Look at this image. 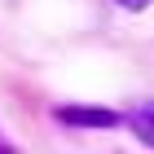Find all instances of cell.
<instances>
[{"instance_id": "1", "label": "cell", "mask_w": 154, "mask_h": 154, "mask_svg": "<svg viewBox=\"0 0 154 154\" xmlns=\"http://www.w3.org/2000/svg\"><path fill=\"white\" fill-rule=\"evenodd\" d=\"M57 119L66 128H115V123H123L119 110H97V106H57Z\"/></svg>"}, {"instance_id": "2", "label": "cell", "mask_w": 154, "mask_h": 154, "mask_svg": "<svg viewBox=\"0 0 154 154\" xmlns=\"http://www.w3.org/2000/svg\"><path fill=\"white\" fill-rule=\"evenodd\" d=\"M128 123H132V132H137V137H141L145 145H154V106L132 110V115H128Z\"/></svg>"}, {"instance_id": "3", "label": "cell", "mask_w": 154, "mask_h": 154, "mask_svg": "<svg viewBox=\"0 0 154 154\" xmlns=\"http://www.w3.org/2000/svg\"><path fill=\"white\" fill-rule=\"evenodd\" d=\"M119 9H128V13H141V9H150L154 0H115Z\"/></svg>"}, {"instance_id": "4", "label": "cell", "mask_w": 154, "mask_h": 154, "mask_svg": "<svg viewBox=\"0 0 154 154\" xmlns=\"http://www.w3.org/2000/svg\"><path fill=\"white\" fill-rule=\"evenodd\" d=\"M0 145H5V141H0Z\"/></svg>"}]
</instances>
